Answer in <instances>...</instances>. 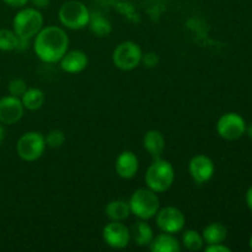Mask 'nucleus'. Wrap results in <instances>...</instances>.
<instances>
[{
  "instance_id": "obj_1",
  "label": "nucleus",
  "mask_w": 252,
  "mask_h": 252,
  "mask_svg": "<svg viewBox=\"0 0 252 252\" xmlns=\"http://www.w3.org/2000/svg\"><path fill=\"white\" fill-rule=\"evenodd\" d=\"M68 34L58 26L42 27L41 31L34 36L33 51L44 63H58L68 52Z\"/></svg>"
},
{
  "instance_id": "obj_2",
  "label": "nucleus",
  "mask_w": 252,
  "mask_h": 252,
  "mask_svg": "<svg viewBox=\"0 0 252 252\" xmlns=\"http://www.w3.org/2000/svg\"><path fill=\"white\" fill-rule=\"evenodd\" d=\"M175 181L174 166L167 160L154 159L145 174V184L148 189L157 193H162L172 186Z\"/></svg>"
},
{
  "instance_id": "obj_3",
  "label": "nucleus",
  "mask_w": 252,
  "mask_h": 252,
  "mask_svg": "<svg viewBox=\"0 0 252 252\" xmlns=\"http://www.w3.org/2000/svg\"><path fill=\"white\" fill-rule=\"evenodd\" d=\"M12 26L20 39L29 41L34 38L43 27V16L36 7H25L15 15Z\"/></svg>"
},
{
  "instance_id": "obj_4",
  "label": "nucleus",
  "mask_w": 252,
  "mask_h": 252,
  "mask_svg": "<svg viewBox=\"0 0 252 252\" xmlns=\"http://www.w3.org/2000/svg\"><path fill=\"white\" fill-rule=\"evenodd\" d=\"M130 213L142 220H148L157 216L160 209V201L157 192L150 189H138L133 192L128 201Z\"/></svg>"
},
{
  "instance_id": "obj_5",
  "label": "nucleus",
  "mask_w": 252,
  "mask_h": 252,
  "mask_svg": "<svg viewBox=\"0 0 252 252\" xmlns=\"http://www.w3.org/2000/svg\"><path fill=\"white\" fill-rule=\"evenodd\" d=\"M90 14L91 12L84 2L78 0H69L62 5L58 16L61 24L66 29L81 30L88 26Z\"/></svg>"
},
{
  "instance_id": "obj_6",
  "label": "nucleus",
  "mask_w": 252,
  "mask_h": 252,
  "mask_svg": "<svg viewBox=\"0 0 252 252\" xmlns=\"http://www.w3.org/2000/svg\"><path fill=\"white\" fill-rule=\"evenodd\" d=\"M46 149L44 135L39 132H27L19 138L16 153L24 161H36L43 155Z\"/></svg>"
},
{
  "instance_id": "obj_7",
  "label": "nucleus",
  "mask_w": 252,
  "mask_h": 252,
  "mask_svg": "<svg viewBox=\"0 0 252 252\" xmlns=\"http://www.w3.org/2000/svg\"><path fill=\"white\" fill-rule=\"evenodd\" d=\"M143 52L137 43L126 41L118 44L112 54V61L116 68L123 71H129L137 68L142 62Z\"/></svg>"
},
{
  "instance_id": "obj_8",
  "label": "nucleus",
  "mask_w": 252,
  "mask_h": 252,
  "mask_svg": "<svg viewBox=\"0 0 252 252\" xmlns=\"http://www.w3.org/2000/svg\"><path fill=\"white\" fill-rule=\"evenodd\" d=\"M217 132L223 139L236 140L246 132V122L239 113L228 112L217 122Z\"/></svg>"
},
{
  "instance_id": "obj_9",
  "label": "nucleus",
  "mask_w": 252,
  "mask_h": 252,
  "mask_svg": "<svg viewBox=\"0 0 252 252\" xmlns=\"http://www.w3.org/2000/svg\"><path fill=\"white\" fill-rule=\"evenodd\" d=\"M155 217H157L158 226L164 233H180L185 228V224H186L185 214L182 213L181 209L176 208V207L170 206L159 209Z\"/></svg>"
},
{
  "instance_id": "obj_10",
  "label": "nucleus",
  "mask_w": 252,
  "mask_h": 252,
  "mask_svg": "<svg viewBox=\"0 0 252 252\" xmlns=\"http://www.w3.org/2000/svg\"><path fill=\"white\" fill-rule=\"evenodd\" d=\"M102 239L110 248L122 250L130 243V230L122 221H111L102 229Z\"/></svg>"
},
{
  "instance_id": "obj_11",
  "label": "nucleus",
  "mask_w": 252,
  "mask_h": 252,
  "mask_svg": "<svg viewBox=\"0 0 252 252\" xmlns=\"http://www.w3.org/2000/svg\"><path fill=\"white\" fill-rule=\"evenodd\" d=\"M214 162L209 157L203 154L196 155L189 164V171L193 181L198 185L208 182L214 175Z\"/></svg>"
},
{
  "instance_id": "obj_12",
  "label": "nucleus",
  "mask_w": 252,
  "mask_h": 252,
  "mask_svg": "<svg viewBox=\"0 0 252 252\" xmlns=\"http://www.w3.org/2000/svg\"><path fill=\"white\" fill-rule=\"evenodd\" d=\"M25 107L21 98L15 96H5L0 98V122L4 125H14L24 116Z\"/></svg>"
},
{
  "instance_id": "obj_13",
  "label": "nucleus",
  "mask_w": 252,
  "mask_h": 252,
  "mask_svg": "<svg viewBox=\"0 0 252 252\" xmlns=\"http://www.w3.org/2000/svg\"><path fill=\"white\" fill-rule=\"evenodd\" d=\"M139 170V160L133 152H122L116 159V172L121 179L129 180L137 175Z\"/></svg>"
},
{
  "instance_id": "obj_14",
  "label": "nucleus",
  "mask_w": 252,
  "mask_h": 252,
  "mask_svg": "<svg viewBox=\"0 0 252 252\" xmlns=\"http://www.w3.org/2000/svg\"><path fill=\"white\" fill-rule=\"evenodd\" d=\"M59 63H61V68L65 73L78 74L85 70L89 64V58L85 52L75 49V51L66 52Z\"/></svg>"
},
{
  "instance_id": "obj_15",
  "label": "nucleus",
  "mask_w": 252,
  "mask_h": 252,
  "mask_svg": "<svg viewBox=\"0 0 252 252\" xmlns=\"http://www.w3.org/2000/svg\"><path fill=\"white\" fill-rule=\"evenodd\" d=\"M150 250L153 252H180L181 244L174 236V234L164 233L154 236L152 243L149 244Z\"/></svg>"
},
{
  "instance_id": "obj_16",
  "label": "nucleus",
  "mask_w": 252,
  "mask_h": 252,
  "mask_svg": "<svg viewBox=\"0 0 252 252\" xmlns=\"http://www.w3.org/2000/svg\"><path fill=\"white\" fill-rule=\"evenodd\" d=\"M143 145L154 159H158L161 157L165 149V138L159 130L150 129L145 133L144 138H143Z\"/></svg>"
},
{
  "instance_id": "obj_17",
  "label": "nucleus",
  "mask_w": 252,
  "mask_h": 252,
  "mask_svg": "<svg viewBox=\"0 0 252 252\" xmlns=\"http://www.w3.org/2000/svg\"><path fill=\"white\" fill-rule=\"evenodd\" d=\"M153 238H154V233H153L152 226L142 219L137 221L130 229V240L134 241L135 245L149 246Z\"/></svg>"
},
{
  "instance_id": "obj_18",
  "label": "nucleus",
  "mask_w": 252,
  "mask_h": 252,
  "mask_svg": "<svg viewBox=\"0 0 252 252\" xmlns=\"http://www.w3.org/2000/svg\"><path fill=\"white\" fill-rule=\"evenodd\" d=\"M105 213L111 221H123L132 214L129 203L127 201H123V199L111 201L106 206Z\"/></svg>"
},
{
  "instance_id": "obj_19",
  "label": "nucleus",
  "mask_w": 252,
  "mask_h": 252,
  "mask_svg": "<svg viewBox=\"0 0 252 252\" xmlns=\"http://www.w3.org/2000/svg\"><path fill=\"white\" fill-rule=\"evenodd\" d=\"M88 26L90 27V31L97 37H106L112 31V24L110 22V20L101 15L100 12L90 14Z\"/></svg>"
},
{
  "instance_id": "obj_20",
  "label": "nucleus",
  "mask_w": 252,
  "mask_h": 252,
  "mask_svg": "<svg viewBox=\"0 0 252 252\" xmlns=\"http://www.w3.org/2000/svg\"><path fill=\"white\" fill-rule=\"evenodd\" d=\"M21 101L26 110L37 111L43 106L44 101H46V95H44V93L41 89L30 88L22 95Z\"/></svg>"
},
{
  "instance_id": "obj_21",
  "label": "nucleus",
  "mask_w": 252,
  "mask_h": 252,
  "mask_svg": "<svg viewBox=\"0 0 252 252\" xmlns=\"http://www.w3.org/2000/svg\"><path fill=\"white\" fill-rule=\"evenodd\" d=\"M202 236H203V240L208 245H211V244L224 243L226 236H228V230H226V228L223 224L211 223L204 228Z\"/></svg>"
},
{
  "instance_id": "obj_22",
  "label": "nucleus",
  "mask_w": 252,
  "mask_h": 252,
  "mask_svg": "<svg viewBox=\"0 0 252 252\" xmlns=\"http://www.w3.org/2000/svg\"><path fill=\"white\" fill-rule=\"evenodd\" d=\"M203 236L197 230H186L182 235V245L189 251H199L203 249Z\"/></svg>"
},
{
  "instance_id": "obj_23",
  "label": "nucleus",
  "mask_w": 252,
  "mask_h": 252,
  "mask_svg": "<svg viewBox=\"0 0 252 252\" xmlns=\"http://www.w3.org/2000/svg\"><path fill=\"white\" fill-rule=\"evenodd\" d=\"M20 38L14 31L7 29L0 30V51L10 52L19 49Z\"/></svg>"
},
{
  "instance_id": "obj_24",
  "label": "nucleus",
  "mask_w": 252,
  "mask_h": 252,
  "mask_svg": "<svg viewBox=\"0 0 252 252\" xmlns=\"http://www.w3.org/2000/svg\"><path fill=\"white\" fill-rule=\"evenodd\" d=\"M65 134H64L63 130L61 129H52L51 132H48V134L44 137V140H46V147L49 148H61L62 145L65 143Z\"/></svg>"
},
{
  "instance_id": "obj_25",
  "label": "nucleus",
  "mask_w": 252,
  "mask_h": 252,
  "mask_svg": "<svg viewBox=\"0 0 252 252\" xmlns=\"http://www.w3.org/2000/svg\"><path fill=\"white\" fill-rule=\"evenodd\" d=\"M27 84L24 79L16 78L14 80H11L9 83V86H7V90H9V94L11 96H15V97L21 98L22 95L26 93L27 90Z\"/></svg>"
},
{
  "instance_id": "obj_26",
  "label": "nucleus",
  "mask_w": 252,
  "mask_h": 252,
  "mask_svg": "<svg viewBox=\"0 0 252 252\" xmlns=\"http://www.w3.org/2000/svg\"><path fill=\"white\" fill-rule=\"evenodd\" d=\"M159 56L154 52H148V53L143 54L142 56V62L140 63L144 64V66L147 68H155V66L159 65Z\"/></svg>"
},
{
  "instance_id": "obj_27",
  "label": "nucleus",
  "mask_w": 252,
  "mask_h": 252,
  "mask_svg": "<svg viewBox=\"0 0 252 252\" xmlns=\"http://www.w3.org/2000/svg\"><path fill=\"white\" fill-rule=\"evenodd\" d=\"M206 252H230V248L228 246L223 245V243H219V244H211V245L207 246Z\"/></svg>"
},
{
  "instance_id": "obj_28",
  "label": "nucleus",
  "mask_w": 252,
  "mask_h": 252,
  "mask_svg": "<svg viewBox=\"0 0 252 252\" xmlns=\"http://www.w3.org/2000/svg\"><path fill=\"white\" fill-rule=\"evenodd\" d=\"M6 5L11 7H22L30 1V0H2Z\"/></svg>"
},
{
  "instance_id": "obj_29",
  "label": "nucleus",
  "mask_w": 252,
  "mask_h": 252,
  "mask_svg": "<svg viewBox=\"0 0 252 252\" xmlns=\"http://www.w3.org/2000/svg\"><path fill=\"white\" fill-rule=\"evenodd\" d=\"M31 4L33 5L36 9H46V7L49 6L51 4V0H30Z\"/></svg>"
},
{
  "instance_id": "obj_30",
  "label": "nucleus",
  "mask_w": 252,
  "mask_h": 252,
  "mask_svg": "<svg viewBox=\"0 0 252 252\" xmlns=\"http://www.w3.org/2000/svg\"><path fill=\"white\" fill-rule=\"evenodd\" d=\"M245 199H246V204H248L249 209L252 212V186L248 189V192H246Z\"/></svg>"
},
{
  "instance_id": "obj_31",
  "label": "nucleus",
  "mask_w": 252,
  "mask_h": 252,
  "mask_svg": "<svg viewBox=\"0 0 252 252\" xmlns=\"http://www.w3.org/2000/svg\"><path fill=\"white\" fill-rule=\"evenodd\" d=\"M4 138H5V130L4 128H2V126L0 125V145H1L2 142H4Z\"/></svg>"
},
{
  "instance_id": "obj_32",
  "label": "nucleus",
  "mask_w": 252,
  "mask_h": 252,
  "mask_svg": "<svg viewBox=\"0 0 252 252\" xmlns=\"http://www.w3.org/2000/svg\"><path fill=\"white\" fill-rule=\"evenodd\" d=\"M245 133H248L249 137H250L252 139V123H250L249 126H246V132Z\"/></svg>"
},
{
  "instance_id": "obj_33",
  "label": "nucleus",
  "mask_w": 252,
  "mask_h": 252,
  "mask_svg": "<svg viewBox=\"0 0 252 252\" xmlns=\"http://www.w3.org/2000/svg\"><path fill=\"white\" fill-rule=\"evenodd\" d=\"M249 244H250V248H251V250H252V235H251V238H250V243H249Z\"/></svg>"
}]
</instances>
